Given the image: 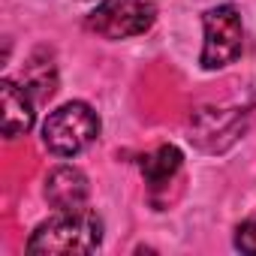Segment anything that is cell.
Here are the masks:
<instances>
[{
  "mask_svg": "<svg viewBox=\"0 0 256 256\" xmlns=\"http://www.w3.org/2000/svg\"><path fill=\"white\" fill-rule=\"evenodd\" d=\"M100 244H102V220L84 205L76 211H58V217L40 223L28 238V253L70 256V253H94Z\"/></svg>",
  "mask_w": 256,
  "mask_h": 256,
  "instance_id": "1",
  "label": "cell"
},
{
  "mask_svg": "<svg viewBox=\"0 0 256 256\" xmlns=\"http://www.w3.org/2000/svg\"><path fill=\"white\" fill-rule=\"evenodd\" d=\"M96 136H100V114L82 100L64 102L42 124V145L58 157L82 154L88 145L96 142Z\"/></svg>",
  "mask_w": 256,
  "mask_h": 256,
  "instance_id": "2",
  "label": "cell"
},
{
  "mask_svg": "<svg viewBox=\"0 0 256 256\" xmlns=\"http://www.w3.org/2000/svg\"><path fill=\"white\" fill-rule=\"evenodd\" d=\"M202 30H205V42H202V54H199L202 70L214 72V70H223L241 58L244 24H241V16L232 4L211 6L202 16Z\"/></svg>",
  "mask_w": 256,
  "mask_h": 256,
  "instance_id": "3",
  "label": "cell"
},
{
  "mask_svg": "<svg viewBox=\"0 0 256 256\" xmlns=\"http://www.w3.org/2000/svg\"><path fill=\"white\" fill-rule=\"evenodd\" d=\"M157 22L154 0H102L88 16V30L102 40H130L151 30Z\"/></svg>",
  "mask_w": 256,
  "mask_h": 256,
  "instance_id": "4",
  "label": "cell"
},
{
  "mask_svg": "<svg viewBox=\"0 0 256 256\" xmlns=\"http://www.w3.org/2000/svg\"><path fill=\"white\" fill-rule=\"evenodd\" d=\"M90 196L88 175L76 166H58L46 178V199L54 211H76L84 208Z\"/></svg>",
  "mask_w": 256,
  "mask_h": 256,
  "instance_id": "5",
  "label": "cell"
},
{
  "mask_svg": "<svg viewBox=\"0 0 256 256\" xmlns=\"http://www.w3.org/2000/svg\"><path fill=\"white\" fill-rule=\"evenodd\" d=\"M0 102H4V136L18 139V136L30 133V126L36 120L30 90L16 84L12 78H4L0 82Z\"/></svg>",
  "mask_w": 256,
  "mask_h": 256,
  "instance_id": "6",
  "label": "cell"
},
{
  "mask_svg": "<svg viewBox=\"0 0 256 256\" xmlns=\"http://www.w3.org/2000/svg\"><path fill=\"white\" fill-rule=\"evenodd\" d=\"M184 163V154L175 145H160L154 154L142 157V175L151 187H163Z\"/></svg>",
  "mask_w": 256,
  "mask_h": 256,
  "instance_id": "7",
  "label": "cell"
},
{
  "mask_svg": "<svg viewBox=\"0 0 256 256\" xmlns=\"http://www.w3.org/2000/svg\"><path fill=\"white\" fill-rule=\"evenodd\" d=\"M235 247L241 253H256V214L247 217L238 229H235Z\"/></svg>",
  "mask_w": 256,
  "mask_h": 256,
  "instance_id": "8",
  "label": "cell"
}]
</instances>
